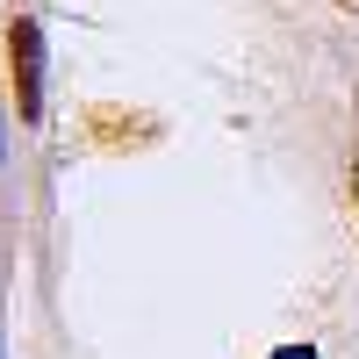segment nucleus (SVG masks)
Wrapping results in <instances>:
<instances>
[{"label":"nucleus","instance_id":"2","mask_svg":"<svg viewBox=\"0 0 359 359\" xmlns=\"http://www.w3.org/2000/svg\"><path fill=\"white\" fill-rule=\"evenodd\" d=\"M352 194H359V165H352Z\"/></svg>","mask_w":359,"mask_h":359},{"label":"nucleus","instance_id":"1","mask_svg":"<svg viewBox=\"0 0 359 359\" xmlns=\"http://www.w3.org/2000/svg\"><path fill=\"white\" fill-rule=\"evenodd\" d=\"M8 72H15V115L43 123V36H36L29 15L8 22Z\"/></svg>","mask_w":359,"mask_h":359},{"label":"nucleus","instance_id":"3","mask_svg":"<svg viewBox=\"0 0 359 359\" xmlns=\"http://www.w3.org/2000/svg\"><path fill=\"white\" fill-rule=\"evenodd\" d=\"M345 8H359V0H345Z\"/></svg>","mask_w":359,"mask_h":359}]
</instances>
